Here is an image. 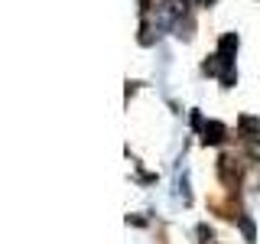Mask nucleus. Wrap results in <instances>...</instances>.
I'll return each instance as SVG.
<instances>
[{
    "label": "nucleus",
    "instance_id": "f257e3e1",
    "mask_svg": "<svg viewBox=\"0 0 260 244\" xmlns=\"http://www.w3.org/2000/svg\"><path fill=\"white\" fill-rule=\"evenodd\" d=\"M224 134H228V130H224V124H218V120H208V124L202 127V140L211 143V146L221 143V140H224Z\"/></svg>",
    "mask_w": 260,
    "mask_h": 244
},
{
    "label": "nucleus",
    "instance_id": "f03ea898",
    "mask_svg": "<svg viewBox=\"0 0 260 244\" xmlns=\"http://www.w3.org/2000/svg\"><path fill=\"white\" fill-rule=\"evenodd\" d=\"M234 52H238V36H234V33H224L221 43H218V55H221L224 62H234Z\"/></svg>",
    "mask_w": 260,
    "mask_h": 244
},
{
    "label": "nucleus",
    "instance_id": "7ed1b4c3",
    "mask_svg": "<svg viewBox=\"0 0 260 244\" xmlns=\"http://www.w3.org/2000/svg\"><path fill=\"white\" fill-rule=\"evenodd\" d=\"M238 130H241L244 137H260V117L244 114V117H238Z\"/></svg>",
    "mask_w": 260,
    "mask_h": 244
},
{
    "label": "nucleus",
    "instance_id": "20e7f679",
    "mask_svg": "<svg viewBox=\"0 0 260 244\" xmlns=\"http://www.w3.org/2000/svg\"><path fill=\"white\" fill-rule=\"evenodd\" d=\"M241 231H244V238H247V244H254V222H250V218H241Z\"/></svg>",
    "mask_w": 260,
    "mask_h": 244
},
{
    "label": "nucleus",
    "instance_id": "39448f33",
    "mask_svg": "<svg viewBox=\"0 0 260 244\" xmlns=\"http://www.w3.org/2000/svg\"><path fill=\"white\" fill-rule=\"evenodd\" d=\"M202 4H205V7H208V4H215V0H202Z\"/></svg>",
    "mask_w": 260,
    "mask_h": 244
}]
</instances>
